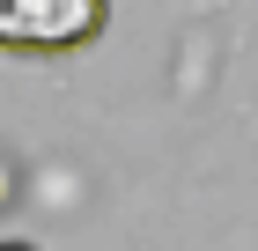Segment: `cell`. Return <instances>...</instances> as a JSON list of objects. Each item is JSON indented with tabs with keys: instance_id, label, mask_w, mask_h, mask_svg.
I'll return each mask as SVG.
<instances>
[{
	"instance_id": "obj_1",
	"label": "cell",
	"mask_w": 258,
	"mask_h": 251,
	"mask_svg": "<svg viewBox=\"0 0 258 251\" xmlns=\"http://www.w3.org/2000/svg\"><path fill=\"white\" fill-rule=\"evenodd\" d=\"M111 0H0V52H81Z\"/></svg>"
},
{
	"instance_id": "obj_2",
	"label": "cell",
	"mask_w": 258,
	"mask_h": 251,
	"mask_svg": "<svg viewBox=\"0 0 258 251\" xmlns=\"http://www.w3.org/2000/svg\"><path fill=\"white\" fill-rule=\"evenodd\" d=\"M15 192H22V185H15V163H8V155H0V214L15 207Z\"/></svg>"
},
{
	"instance_id": "obj_3",
	"label": "cell",
	"mask_w": 258,
	"mask_h": 251,
	"mask_svg": "<svg viewBox=\"0 0 258 251\" xmlns=\"http://www.w3.org/2000/svg\"><path fill=\"white\" fill-rule=\"evenodd\" d=\"M0 251H37V244H15V236H8V244H0Z\"/></svg>"
}]
</instances>
